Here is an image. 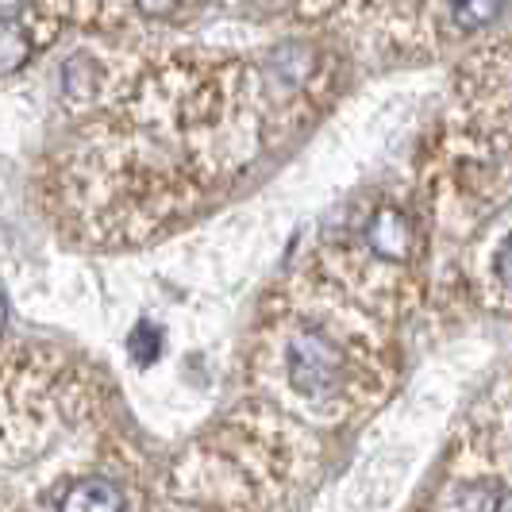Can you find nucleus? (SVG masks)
I'll list each match as a JSON object with an SVG mask.
<instances>
[{"label": "nucleus", "mask_w": 512, "mask_h": 512, "mask_svg": "<svg viewBox=\"0 0 512 512\" xmlns=\"http://www.w3.org/2000/svg\"><path fill=\"white\" fill-rule=\"evenodd\" d=\"M278 374L308 409H335L355 389V362L343 332L320 316H293L278 339Z\"/></svg>", "instance_id": "1"}, {"label": "nucleus", "mask_w": 512, "mask_h": 512, "mask_svg": "<svg viewBox=\"0 0 512 512\" xmlns=\"http://www.w3.org/2000/svg\"><path fill=\"white\" fill-rule=\"evenodd\" d=\"M58 20L51 8H0V77L24 70L58 35Z\"/></svg>", "instance_id": "2"}, {"label": "nucleus", "mask_w": 512, "mask_h": 512, "mask_svg": "<svg viewBox=\"0 0 512 512\" xmlns=\"http://www.w3.org/2000/svg\"><path fill=\"white\" fill-rule=\"evenodd\" d=\"M362 247L378 262H405V258H412V247H416V228L401 208L382 205L374 208L362 224Z\"/></svg>", "instance_id": "3"}, {"label": "nucleus", "mask_w": 512, "mask_h": 512, "mask_svg": "<svg viewBox=\"0 0 512 512\" xmlns=\"http://www.w3.org/2000/svg\"><path fill=\"white\" fill-rule=\"evenodd\" d=\"M54 512H128V497L104 474H81L58 493Z\"/></svg>", "instance_id": "4"}, {"label": "nucleus", "mask_w": 512, "mask_h": 512, "mask_svg": "<svg viewBox=\"0 0 512 512\" xmlns=\"http://www.w3.org/2000/svg\"><path fill=\"white\" fill-rule=\"evenodd\" d=\"M158 355H162V332L154 324H139L131 332V359L139 362V366H151Z\"/></svg>", "instance_id": "5"}, {"label": "nucleus", "mask_w": 512, "mask_h": 512, "mask_svg": "<svg viewBox=\"0 0 512 512\" xmlns=\"http://www.w3.org/2000/svg\"><path fill=\"white\" fill-rule=\"evenodd\" d=\"M493 512H512V486L497 489V501H493Z\"/></svg>", "instance_id": "6"}, {"label": "nucleus", "mask_w": 512, "mask_h": 512, "mask_svg": "<svg viewBox=\"0 0 512 512\" xmlns=\"http://www.w3.org/2000/svg\"><path fill=\"white\" fill-rule=\"evenodd\" d=\"M4 332H8V301L0 297V339H4Z\"/></svg>", "instance_id": "7"}]
</instances>
